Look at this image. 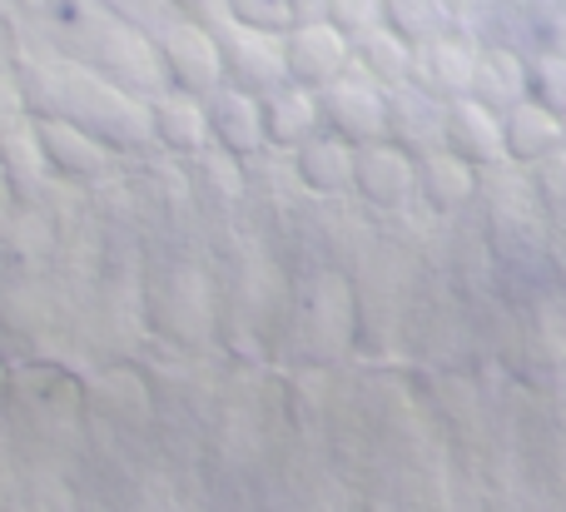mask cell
<instances>
[{
  "label": "cell",
  "mask_w": 566,
  "mask_h": 512,
  "mask_svg": "<svg viewBox=\"0 0 566 512\" xmlns=\"http://www.w3.org/2000/svg\"><path fill=\"white\" fill-rule=\"evenodd\" d=\"M452 6H458V10H468V6H482V0H452Z\"/></svg>",
  "instance_id": "d6a6232c"
},
{
  "label": "cell",
  "mask_w": 566,
  "mask_h": 512,
  "mask_svg": "<svg viewBox=\"0 0 566 512\" xmlns=\"http://www.w3.org/2000/svg\"><path fill=\"white\" fill-rule=\"evenodd\" d=\"M478 55H482V45L472 35H462V30H448V35H438V40H422L418 55H412V85L432 90L438 100L472 95Z\"/></svg>",
  "instance_id": "ba28073f"
},
{
  "label": "cell",
  "mask_w": 566,
  "mask_h": 512,
  "mask_svg": "<svg viewBox=\"0 0 566 512\" xmlns=\"http://www.w3.org/2000/svg\"><path fill=\"white\" fill-rule=\"evenodd\" d=\"M482 195V169H472L452 149H432L418 159V199L432 205L438 215H458Z\"/></svg>",
  "instance_id": "2e32d148"
},
{
  "label": "cell",
  "mask_w": 566,
  "mask_h": 512,
  "mask_svg": "<svg viewBox=\"0 0 566 512\" xmlns=\"http://www.w3.org/2000/svg\"><path fill=\"white\" fill-rule=\"evenodd\" d=\"M35 135H40V149H45V165H55L60 175H75V179L105 175L109 155H115L105 139H95L75 119H60V115L35 119Z\"/></svg>",
  "instance_id": "5bb4252c"
},
{
  "label": "cell",
  "mask_w": 566,
  "mask_h": 512,
  "mask_svg": "<svg viewBox=\"0 0 566 512\" xmlns=\"http://www.w3.org/2000/svg\"><path fill=\"white\" fill-rule=\"evenodd\" d=\"M229 20L254 25V30H274V35H289V30L298 25L293 0H229Z\"/></svg>",
  "instance_id": "cb8c5ba5"
},
{
  "label": "cell",
  "mask_w": 566,
  "mask_h": 512,
  "mask_svg": "<svg viewBox=\"0 0 566 512\" xmlns=\"http://www.w3.org/2000/svg\"><path fill=\"white\" fill-rule=\"evenodd\" d=\"M353 189L378 209H402L418 195V159L402 145H392V139L358 145V179H353Z\"/></svg>",
  "instance_id": "9c48e42d"
},
{
  "label": "cell",
  "mask_w": 566,
  "mask_h": 512,
  "mask_svg": "<svg viewBox=\"0 0 566 512\" xmlns=\"http://www.w3.org/2000/svg\"><path fill=\"white\" fill-rule=\"evenodd\" d=\"M20 6H25V0H0V20H10V15H15V10Z\"/></svg>",
  "instance_id": "4dcf8cb0"
},
{
  "label": "cell",
  "mask_w": 566,
  "mask_h": 512,
  "mask_svg": "<svg viewBox=\"0 0 566 512\" xmlns=\"http://www.w3.org/2000/svg\"><path fill=\"white\" fill-rule=\"evenodd\" d=\"M293 15L298 20H328V0H293Z\"/></svg>",
  "instance_id": "f546056e"
},
{
  "label": "cell",
  "mask_w": 566,
  "mask_h": 512,
  "mask_svg": "<svg viewBox=\"0 0 566 512\" xmlns=\"http://www.w3.org/2000/svg\"><path fill=\"white\" fill-rule=\"evenodd\" d=\"M15 80L20 95H25V109H35V119H75L80 129L105 139L109 149H139L155 139V119H149L145 100H135L129 90H119L115 80H105L99 70L80 65V60H25Z\"/></svg>",
  "instance_id": "6da1fadb"
},
{
  "label": "cell",
  "mask_w": 566,
  "mask_h": 512,
  "mask_svg": "<svg viewBox=\"0 0 566 512\" xmlns=\"http://www.w3.org/2000/svg\"><path fill=\"white\" fill-rule=\"evenodd\" d=\"M517 6H532V10H547V6H557V0H517Z\"/></svg>",
  "instance_id": "1f68e13d"
},
{
  "label": "cell",
  "mask_w": 566,
  "mask_h": 512,
  "mask_svg": "<svg viewBox=\"0 0 566 512\" xmlns=\"http://www.w3.org/2000/svg\"><path fill=\"white\" fill-rule=\"evenodd\" d=\"M283 50H289V80L308 90L333 85L353 65V35L338 30L333 20H298L283 35Z\"/></svg>",
  "instance_id": "8992f818"
},
{
  "label": "cell",
  "mask_w": 566,
  "mask_h": 512,
  "mask_svg": "<svg viewBox=\"0 0 566 512\" xmlns=\"http://www.w3.org/2000/svg\"><path fill=\"white\" fill-rule=\"evenodd\" d=\"M388 15V0H328V20L348 35H363V30L382 25Z\"/></svg>",
  "instance_id": "4316f807"
},
{
  "label": "cell",
  "mask_w": 566,
  "mask_h": 512,
  "mask_svg": "<svg viewBox=\"0 0 566 512\" xmlns=\"http://www.w3.org/2000/svg\"><path fill=\"white\" fill-rule=\"evenodd\" d=\"M472 100L497 115L527 100V55L507 45H482L478 55V80H472Z\"/></svg>",
  "instance_id": "d6986e66"
},
{
  "label": "cell",
  "mask_w": 566,
  "mask_h": 512,
  "mask_svg": "<svg viewBox=\"0 0 566 512\" xmlns=\"http://www.w3.org/2000/svg\"><path fill=\"white\" fill-rule=\"evenodd\" d=\"M70 6H75V0H70Z\"/></svg>",
  "instance_id": "836d02e7"
},
{
  "label": "cell",
  "mask_w": 566,
  "mask_h": 512,
  "mask_svg": "<svg viewBox=\"0 0 566 512\" xmlns=\"http://www.w3.org/2000/svg\"><path fill=\"white\" fill-rule=\"evenodd\" d=\"M448 149L462 155L472 169H497L507 165V135H502V115L478 105L472 95L448 100Z\"/></svg>",
  "instance_id": "30bf717a"
},
{
  "label": "cell",
  "mask_w": 566,
  "mask_h": 512,
  "mask_svg": "<svg viewBox=\"0 0 566 512\" xmlns=\"http://www.w3.org/2000/svg\"><path fill=\"white\" fill-rule=\"evenodd\" d=\"M293 175L313 189V195H348L358 179V145H348L333 129H318L308 145L293 149Z\"/></svg>",
  "instance_id": "7c38bea8"
},
{
  "label": "cell",
  "mask_w": 566,
  "mask_h": 512,
  "mask_svg": "<svg viewBox=\"0 0 566 512\" xmlns=\"http://www.w3.org/2000/svg\"><path fill=\"white\" fill-rule=\"evenodd\" d=\"M388 20L402 40L422 45V40H438L448 30H458V6L452 0H388Z\"/></svg>",
  "instance_id": "ffe728a7"
},
{
  "label": "cell",
  "mask_w": 566,
  "mask_h": 512,
  "mask_svg": "<svg viewBox=\"0 0 566 512\" xmlns=\"http://www.w3.org/2000/svg\"><path fill=\"white\" fill-rule=\"evenodd\" d=\"M195 159H199V175L209 179V189H214V195L234 199L239 189H244V169H239V155H229V149L209 145V149H199Z\"/></svg>",
  "instance_id": "484cf974"
},
{
  "label": "cell",
  "mask_w": 566,
  "mask_h": 512,
  "mask_svg": "<svg viewBox=\"0 0 566 512\" xmlns=\"http://www.w3.org/2000/svg\"><path fill=\"white\" fill-rule=\"evenodd\" d=\"M155 45H159V55H165L169 80H175L179 90H189V95H214V90L224 85V55H219L214 25H205V20H195V15H179Z\"/></svg>",
  "instance_id": "5b68a950"
},
{
  "label": "cell",
  "mask_w": 566,
  "mask_h": 512,
  "mask_svg": "<svg viewBox=\"0 0 566 512\" xmlns=\"http://www.w3.org/2000/svg\"><path fill=\"white\" fill-rule=\"evenodd\" d=\"M537 50H562V55H566V0H557V6L542 10Z\"/></svg>",
  "instance_id": "83f0119b"
},
{
  "label": "cell",
  "mask_w": 566,
  "mask_h": 512,
  "mask_svg": "<svg viewBox=\"0 0 566 512\" xmlns=\"http://www.w3.org/2000/svg\"><path fill=\"white\" fill-rule=\"evenodd\" d=\"M532 179V195H537L542 209H552V215H566V149L557 155L537 159V165H522Z\"/></svg>",
  "instance_id": "d4e9b609"
},
{
  "label": "cell",
  "mask_w": 566,
  "mask_h": 512,
  "mask_svg": "<svg viewBox=\"0 0 566 512\" xmlns=\"http://www.w3.org/2000/svg\"><path fill=\"white\" fill-rule=\"evenodd\" d=\"M0 155H6L10 175L15 179H40L45 169V149H40V135H35V119L30 125H15L0 135Z\"/></svg>",
  "instance_id": "603a6c76"
},
{
  "label": "cell",
  "mask_w": 566,
  "mask_h": 512,
  "mask_svg": "<svg viewBox=\"0 0 566 512\" xmlns=\"http://www.w3.org/2000/svg\"><path fill=\"white\" fill-rule=\"evenodd\" d=\"M318 105H323V129L343 135L348 145L388 139V90L363 75L358 65H348L333 85H323Z\"/></svg>",
  "instance_id": "277c9868"
},
{
  "label": "cell",
  "mask_w": 566,
  "mask_h": 512,
  "mask_svg": "<svg viewBox=\"0 0 566 512\" xmlns=\"http://www.w3.org/2000/svg\"><path fill=\"white\" fill-rule=\"evenodd\" d=\"M259 100H264V135H269L274 149H298L323 129L318 90L293 85L289 80V85L269 90V95H259Z\"/></svg>",
  "instance_id": "9a60e30c"
},
{
  "label": "cell",
  "mask_w": 566,
  "mask_h": 512,
  "mask_svg": "<svg viewBox=\"0 0 566 512\" xmlns=\"http://www.w3.org/2000/svg\"><path fill=\"white\" fill-rule=\"evenodd\" d=\"M527 100L547 105L566 119V55L562 50H532L527 55Z\"/></svg>",
  "instance_id": "44dd1931"
},
{
  "label": "cell",
  "mask_w": 566,
  "mask_h": 512,
  "mask_svg": "<svg viewBox=\"0 0 566 512\" xmlns=\"http://www.w3.org/2000/svg\"><path fill=\"white\" fill-rule=\"evenodd\" d=\"M412 55H418V45L402 40L388 20L373 25V30H363V35H353V65H358L368 80H378L382 90L408 85L412 80Z\"/></svg>",
  "instance_id": "ac0fdd59"
},
{
  "label": "cell",
  "mask_w": 566,
  "mask_h": 512,
  "mask_svg": "<svg viewBox=\"0 0 566 512\" xmlns=\"http://www.w3.org/2000/svg\"><path fill=\"white\" fill-rule=\"evenodd\" d=\"M99 6L109 10V15H119L125 25L145 30V35H165L169 25H175L185 10H179V0H99Z\"/></svg>",
  "instance_id": "7402d4cb"
},
{
  "label": "cell",
  "mask_w": 566,
  "mask_h": 512,
  "mask_svg": "<svg viewBox=\"0 0 566 512\" xmlns=\"http://www.w3.org/2000/svg\"><path fill=\"white\" fill-rule=\"evenodd\" d=\"M149 119H155L159 145L179 149V155H199V149L214 145L205 95H189V90H179V85H169L159 100H149Z\"/></svg>",
  "instance_id": "4fadbf2b"
},
{
  "label": "cell",
  "mask_w": 566,
  "mask_h": 512,
  "mask_svg": "<svg viewBox=\"0 0 566 512\" xmlns=\"http://www.w3.org/2000/svg\"><path fill=\"white\" fill-rule=\"evenodd\" d=\"M502 135H507V159L512 165H537V159L566 149V119L552 115L537 100H522L502 115Z\"/></svg>",
  "instance_id": "e0dca14e"
},
{
  "label": "cell",
  "mask_w": 566,
  "mask_h": 512,
  "mask_svg": "<svg viewBox=\"0 0 566 512\" xmlns=\"http://www.w3.org/2000/svg\"><path fill=\"white\" fill-rule=\"evenodd\" d=\"M219 55H224V85H239L249 95H269V90L289 85V50L274 30H254L239 20H219Z\"/></svg>",
  "instance_id": "3957f363"
},
{
  "label": "cell",
  "mask_w": 566,
  "mask_h": 512,
  "mask_svg": "<svg viewBox=\"0 0 566 512\" xmlns=\"http://www.w3.org/2000/svg\"><path fill=\"white\" fill-rule=\"evenodd\" d=\"M179 10L195 20H205V25H219V20H229V0H179Z\"/></svg>",
  "instance_id": "f1b7e54d"
},
{
  "label": "cell",
  "mask_w": 566,
  "mask_h": 512,
  "mask_svg": "<svg viewBox=\"0 0 566 512\" xmlns=\"http://www.w3.org/2000/svg\"><path fill=\"white\" fill-rule=\"evenodd\" d=\"M209 105V129H214V145L229 149V155H259L269 149V135H264V100L249 95L239 85H219L214 95H205Z\"/></svg>",
  "instance_id": "8fae6325"
},
{
  "label": "cell",
  "mask_w": 566,
  "mask_h": 512,
  "mask_svg": "<svg viewBox=\"0 0 566 512\" xmlns=\"http://www.w3.org/2000/svg\"><path fill=\"white\" fill-rule=\"evenodd\" d=\"M388 139L402 145L412 159L448 149V100H438L422 85H398L388 90Z\"/></svg>",
  "instance_id": "52a82bcc"
},
{
  "label": "cell",
  "mask_w": 566,
  "mask_h": 512,
  "mask_svg": "<svg viewBox=\"0 0 566 512\" xmlns=\"http://www.w3.org/2000/svg\"><path fill=\"white\" fill-rule=\"evenodd\" d=\"M65 60H80V65L99 70L105 80H115L119 90H129V95L145 100V105L175 85L155 35L125 25V20L109 15L99 0H75V6H70Z\"/></svg>",
  "instance_id": "7a4b0ae2"
}]
</instances>
